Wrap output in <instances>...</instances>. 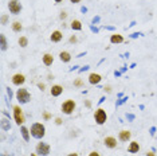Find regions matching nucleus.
<instances>
[{
    "label": "nucleus",
    "instance_id": "nucleus-1",
    "mask_svg": "<svg viewBox=\"0 0 157 156\" xmlns=\"http://www.w3.org/2000/svg\"><path fill=\"white\" fill-rule=\"evenodd\" d=\"M46 135V128L42 123H35L31 125V136L35 139H43Z\"/></svg>",
    "mask_w": 157,
    "mask_h": 156
},
{
    "label": "nucleus",
    "instance_id": "nucleus-2",
    "mask_svg": "<svg viewBox=\"0 0 157 156\" xmlns=\"http://www.w3.org/2000/svg\"><path fill=\"white\" fill-rule=\"evenodd\" d=\"M16 98H17V101H19L20 104H27V102H30V100H31V96H30V93H28L27 89L22 88V89H17Z\"/></svg>",
    "mask_w": 157,
    "mask_h": 156
},
{
    "label": "nucleus",
    "instance_id": "nucleus-3",
    "mask_svg": "<svg viewBox=\"0 0 157 156\" xmlns=\"http://www.w3.org/2000/svg\"><path fill=\"white\" fill-rule=\"evenodd\" d=\"M12 111H13V119H15V121L17 125H22V124L26 121V119H24V113L22 111V108H20L19 105H15L12 108Z\"/></svg>",
    "mask_w": 157,
    "mask_h": 156
},
{
    "label": "nucleus",
    "instance_id": "nucleus-4",
    "mask_svg": "<svg viewBox=\"0 0 157 156\" xmlns=\"http://www.w3.org/2000/svg\"><path fill=\"white\" fill-rule=\"evenodd\" d=\"M94 119H95V123H97L98 125H102V124H105L106 120H108V115H106V112L103 111L102 108H99L94 113Z\"/></svg>",
    "mask_w": 157,
    "mask_h": 156
},
{
    "label": "nucleus",
    "instance_id": "nucleus-5",
    "mask_svg": "<svg viewBox=\"0 0 157 156\" xmlns=\"http://www.w3.org/2000/svg\"><path fill=\"white\" fill-rule=\"evenodd\" d=\"M8 10L11 14H13V15H19L20 11H22V4H20L19 0H10Z\"/></svg>",
    "mask_w": 157,
    "mask_h": 156
},
{
    "label": "nucleus",
    "instance_id": "nucleus-6",
    "mask_svg": "<svg viewBox=\"0 0 157 156\" xmlns=\"http://www.w3.org/2000/svg\"><path fill=\"white\" fill-rule=\"evenodd\" d=\"M50 151H51V148H50V145L47 143H43V141H40V143L36 144V154L38 155L47 156V155H50Z\"/></svg>",
    "mask_w": 157,
    "mask_h": 156
},
{
    "label": "nucleus",
    "instance_id": "nucleus-7",
    "mask_svg": "<svg viewBox=\"0 0 157 156\" xmlns=\"http://www.w3.org/2000/svg\"><path fill=\"white\" fill-rule=\"evenodd\" d=\"M74 109H75V102L73 100H67L62 104V112L65 115H71L74 112Z\"/></svg>",
    "mask_w": 157,
    "mask_h": 156
},
{
    "label": "nucleus",
    "instance_id": "nucleus-8",
    "mask_svg": "<svg viewBox=\"0 0 157 156\" xmlns=\"http://www.w3.org/2000/svg\"><path fill=\"white\" fill-rule=\"evenodd\" d=\"M24 81H26V77H24L23 74H20V73H17V74H15V76L12 77V84L16 85V86H20V85H23Z\"/></svg>",
    "mask_w": 157,
    "mask_h": 156
},
{
    "label": "nucleus",
    "instance_id": "nucleus-9",
    "mask_svg": "<svg viewBox=\"0 0 157 156\" xmlns=\"http://www.w3.org/2000/svg\"><path fill=\"white\" fill-rule=\"evenodd\" d=\"M103 144H105L108 148H110V150H113V148L117 147V140L114 139L113 136H108V137H105V140H103Z\"/></svg>",
    "mask_w": 157,
    "mask_h": 156
},
{
    "label": "nucleus",
    "instance_id": "nucleus-10",
    "mask_svg": "<svg viewBox=\"0 0 157 156\" xmlns=\"http://www.w3.org/2000/svg\"><path fill=\"white\" fill-rule=\"evenodd\" d=\"M101 80H102V77L99 76V74L97 73H91L90 76H89V82H90L91 85H97L101 82Z\"/></svg>",
    "mask_w": 157,
    "mask_h": 156
},
{
    "label": "nucleus",
    "instance_id": "nucleus-11",
    "mask_svg": "<svg viewBox=\"0 0 157 156\" xmlns=\"http://www.w3.org/2000/svg\"><path fill=\"white\" fill-rule=\"evenodd\" d=\"M62 38H63V34L60 33V31H54V33L51 34V37H50V39H51V42H54V43H58V42L62 41Z\"/></svg>",
    "mask_w": 157,
    "mask_h": 156
},
{
    "label": "nucleus",
    "instance_id": "nucleus-12",
    "mask_svg": "<svg viewBox=\"0 0 157 156\" xmlns=\"http://www.w3.org/2000/svg\"><path fill=\"white\" fill-rule=\"evenodd\" d=\"M132 137V133L130 131H121V132L118 133V139L120 141H128Z\"/></svg>",
    "mask_w": 157,
    "mask_h": 156
},
{
    "label": "nucleus",
    "instance_id": "nucleus-13",
    "mask_svg": "<svg viewBox=\"0 0 157 156\" xmlns=\"http://www.w3.org/2000/svg\"><path fill=\"white\" fill-rule=\"evenodd\" d=\"M62 93H63V88L60 85H54L51 88V96H54V97H59Z\"/></svg>",
    "mask_w": 157,
    "mask_h": 156
},
{
    "label": "nucleus",
    "instance_id": "nucleus-14",
    "mask_svg": "<svg viewBox=\"0 0 157 156\" xmlns=\"http://www.w3.org/2000/svg\"><path fill=\"white\" fill-rule=\"evenodd\" d=\"M128 151H129L130 154H137V152L140 151V144H138L137 141H132L129 144V147H128Z\"/></svg>",
    "mask_w": 157,
    "mask_h": 156
},
{
    "label": "nucleus",
    "instance_id": "nucleus-15",
    "mask_svg": "<svg viewBox=\"0 0 157 156\" xmlns=\"http://www.w3.org/2000/svg\"><path fill=\"white\" fill-rule=\"evenodd\" d=\"M110 42H112L113 45H116V43H122V42H124V38H122V35H120V34H113L112 37H110Z\"/></svg>",
    "mask_w": 157,
    "mask_h": 156
},
{
    "label": "nucleus",
    "instance_id": "nucleus-16",
    "mask_svg": "<svg viewBox=\"0 0 157 156\" xmlns=\"http://www.w3.org/2000/svg\"><path fill=\"white\" fill-rule=\"evenodd\" d=\"M52 62H54V57H52L51 54H44L43 55V63L46 66H51L52 65Z\"/></svg>",
    "mask_w": 157,
    "mask_h": 156
},
{
    "label": "nucleus",
    "instance_id": "nucleus-17",
    "mask_svg": "<svg viewBox=\"0 0 157 156\" xmlns=\"http://www.w3.org/2000/svg\"><path fill=\"white\" fill-rule=\"evenodd\" d=\"M59 58H60V61L65 62V63H67V62L71 61V55H70V53H67V51H62V53H60V54H59Z\"/></svg>",
    "mask_w": 157,
    "mask_h": 156
},
{
    "label": "nucleus",
    "instance_id": "nucleus-18",
    "mask_svg": "<svg viewBox=\"0 0 157 156\" xmlns=\"http://www.w3.org/2000/svg\"><path fill=\"white\" fill-rule=\"evenodd\" d=\"M20 132H22V136H23L24 140H26V141H30V131H28V128H26V127H22Z\"/></svg>",
    "mask_w": 157,
    "mask_h": 156
},
{
    "label": "nucleus",
    "instance_id": "nucleus-19",
    "mask_svg": "<svg viewBox=\"0 0 157 156\" xmlns=\"http://www.w3.org/2000/svg\"><path fill=\"white\" fill-rule=\"evenodd\" d=\"M71 28L79 31V30H82V23L79 22V20H73V22H71Z\"/></svg>",
    "mask_w": 157,
    "mask_h": 156
},
{
    "label": "nucleus",
    "instance_id": "nucleus-20",
    "mask_svg": "<svg viewBox=\"0 0 157 156\" xmlns=\"http://www.w3.org/2000/svg\"><path fill=\"white\" fill-rule=\"evenodd\" d=\"M12 30L15 31V33H20V31L23 30V26L20 24V22H13L12 23Z\"/></svg>",
    "mask_w": 157,
    "mask_h": 156
},
{
    "label": "nucleus",
    "instance_id": "nucleus-21",
    "mask_svg": "<svg viewBox=\"0 0 157 156\" xmlns=\"http://www.w3.org/2000/svg\"><path fill=\"white\" fill-rule=\"evenodd\" d=\"M0 39H2V50L6 51L7 50V39H6V35L2 34V35H0Z\"/></svg>",
    "mask_w": 157,
    "mask_h": 156
},
{
    "label": "nucleus",
    "instance_id": "nucleus-22",
    "mask_svg": "<svg viewBox=\"0 0 157 156\" xmlns=\"http://www.w3.org/2000/svg\"><path fill=\"white\" fill-rule=\"evenodd\" d=\"M19 45L22 46V47H27V45H28V39L26 37H20L19 38Z\"/></svg>",
    "mask_w": 157,
    "mask_h": 156
},
{
    "label": "nucleus",
    "instance_id": "nucleus-23",
    "mask_svg": "<svg viewBox=\"0 0 157 156\" xmlns=\"http://www.w3.org/2000/svg\"><path fill=\"white\" fill-rule=\"evenodd\" d=\"M2 125H3V129H4V131H8L10 128H11V125H8V123H7V120H6V119H3Z\"/></svg>",
    "mask_w": 157,
    "mask_h": 156
},
{
    "label": "nucleus",
    "instance_id": "nucleus-24",
    "mask_svg": "<svg viewBox=\"0 0 157 156\" xmlns=\"http://www.w3.org/2000/svg\"><path fill=\"white\" fill-rule=\"evenodd\" d=\"M74 85H75V86H82L83 82H82L81 80H75V81H74Z\"/></svg>",
    "mask_w": 157,
    "mask_h": 156
},
{
    "label": "nucleus",
    "instance_id": "nucleus-25",
    "mask_svg": "<svg viewBox=\"0 0 157 156\" xmlns=\"http://www.w3.org/2000/svg\"><path fill=\"white\" fill-rule=\"evenodd\" d=\"M7 19H8V18H7V15H3V16H2V24H6V23H7Z\"/></svg>",
    "mask_w": 157,
    "mask_h": 156
},
{
    "label": "nucleus",
    "instance_id": "nucleus-26",
    "mask_svg": "<svg viewBox=\"0 0 157 156\" xmlns=\"http://www.w3.org/2000/svg\"><path fill=\"white\" fill-rule=\"evenodd\" d=\"M77 41H78L77 37H71L70 38V43H77Z\"/></svg>",
    "mask_w": 157,
    "mask_h": 156
},
{
    "label": "nucleus",
    "instance_id": "nucleus-27",
    "mask_svg": "<svg viewBox=\"0 0 157 156\" xmlns=\"http://www.w3.org/2000/svg\"><path fill=\"white\" fill-rule=\"evenodd\" d=\"M89 156H101V155H99L97 151H93V152H90V154H89Z\"/></svg>",
    "mask_w": 157,
    "mask_h": 156
},
{
    "label": "nucleus",
    "instance_id": "nucleus-28",
    "mask_svg": "<svg viewBox=\"0 0 157 156\" xmlns=\"http://www.w3.org/2000/svg\"><path fill=\"white\" fill-rule=\"evenodd\" d=\"M38 88H39V89H40L42 92H43V90H44V84H42V82H39V84H38Z\"/></svg>",
    "mask_w": 157,
    "mask_h": 156
},
{
    "label": "nucleus",
    "instance_id": "nucleus-29",
    "mask_svg": "<svg viewBox=\"0 0 157 156\" xmlns=\"http://www.w3.org/2000/svg\"><path fill=\"white\" fill-rule=\"evenodd\" d=\"M60 19H66V18H67V14L66 12H60Z\"/></svg>",
    "mask_w": 157,
    "mask_h": 156
},
{
    "label": "nucleus",
    "instance_id": "nucleus-30",
    "mask_svg": "<svg viewBox=\"0 0 157 156\" xmlns=\"http://www.w3.org/2000/svg\"><path fill=\"white\" fill-rule=\"evenodd\" d=\"M55 124H56V125H60V124H62V119H59V117H58V119L55 120Z\"/></svg>",
    "mask_w": 157,
    "mask_h": 156
},
{
    "label": "nucleus",
    "instance_id": "nucleus-31",
    "mask_svg": "<svg viewBox=\"0 0 157 156\" xmlns=\"http://www.w3.org/2000/svg\"><path fill=\"white\" fill-rule=\"evenodd\" d=\"M50 117H51V116H50V113H47V112H46V113H44V119H46V120H48Z\"/></svg>",
    "mask_w": 157,
    "mask_h": 156
},
{
    "label": "nucleus",
    "instance_id": "nucleus-32",
    "mask_svg": "<svg viewBox=\"0 0 157 156\" xmlns=\"http://www.w3.org/2000/svg\"><path fill=\"white\" fill-rule=\"evenodd\" d=\"M146 156H156V155H155V152H153V151H151V152H148V154H146Z\"/></svg>",
    "mask_w": 157,
    "mask_h": 156
},
{
    "label": "nucleus",
    "instance_id": "nucleus-33",
    "mask_svg": "<svg viewBox=\"0 0 157 156\" xmlns=\"http://www.w3.org/2000/svg\"><path fill=\"white\" fill-rule=\"evenodd\" d=\"M71 3H74V4H77V3H81V0H70Z\"/></svg>",
    "mask_w": 157,
    "mask_h": 156
},
{
    "label": "nucleus",
    "instance_id": "nucleus-34",
    "mask_svg": "<svg viewBox=\"0 0 157 156\" xmlns=\"http://www.w3.org/2000/svg\"><path fill=\"white\" fill-rule=\"evenodd\" d=\"M67 156H78V154H75V152H73V154H69Z\"/></svg>",
    "mask_w": 157,
    "mask_h": 156
},
{
    "label": "nucleus",
    "instance_id": "nucleus-35",
    "mask_svg": "<svg viewBox=\"0 0 157 156\" xmlns=\"http://www.w3.org/2000/svg\"><path fill=\"white\" fill-rule=\"evenodd\" d=\"M54 2H56V3H60V2H62V0H54Z\"/></svg>",
    "mask_w": 157,
    "mask_h": 156
},
{
    "label": "nucleus",
    "instance_id": "nucleus-36",
    "mask_svg": "<svg viewBox=\"0 0 157 156\" xmlns=\"http://www.w3.org/2000/svg\"><path fill=\"white\" fill-rule=\"evenodd\" d=\"M31 156H36V154H31Z\"/></svg>",
    "mask_w": 157,
    "mask_h": 156
},
{
    "label": "nucleus",
    "instance_id": "nucleus-37",
    "mask_svg": "<svg viewBox=\"0 0 157 156\" xmlns=\"http://www.w3.org/2000/svg\"><path fill=\"white\" fill-rule=\"evenodd\" d=\"M3 156H6V155H3Z\"/></svg>",
    "mask_w": 157,
    "mask_h": 156
}]
</instances>
